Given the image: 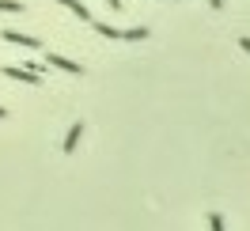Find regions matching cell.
I'll return each mask as SVG.
<instances>
[{
	"mask_svg": "<svg viewBox=\"0 0 250 231\" xmlns=\"http://www.w3.org/2000/svg\"><path fill=\"white\" fill-rule=\"evenodd\" d=\"M0 118H8V110H4V106H0Z\"/></svg>",
	"mask_w": 250,
	"mask_h": 231,
	"instance_id": "12",
	"label": "cell"
},
{
	"mask_svg": "<svg viewBox=\"0 0 250 231\" xmlns=\"http://www.w3.org/2000/svg\"><path fill=\"white\" fill-rule=\"evenodd\" d=\"M208 228H212V231H228V228H224V216H220V212H208Z\"/></svg>",
	"mask_w": 250,
	"mask_h": 231,
	"instance_id": "9",
	"label": "cell"
},
{
	"mask_svg": "<svg viewBox=\"0 0 250 231\" xmlns=\"http://www.w3.org/2000/svg\"><path fill=\"white\" fill-rule=\"evenodd\" d=\"M148 38V27H125L122 31V42H144Z\"/></svg>",
	"mask_w": 250,
	"mask_h": 231,
	"instance_id": "6",
	"label": "cell"
},
{
	"mask_svg": "<svg viewBox=\"0 0 250 231\" xmlns=\"http://www.w3.org/2000/svg\"><path fill=\"white\" fill-rule=\"evenodd\" d=\"M57 4H61V8H68V12H76V16L83 19V23H95V19H91V12H87V4H83V0H57Z\"/></svg>",
	"mask_w": 250,
	"mask_h": 231,
	"instance_id": "5",
	"label": "cell"
},
{
	"mask_svg": "<svg viewBox=\"0 0 250 231\" xmlns=\"http://www.w3.org/2000/svg\"><path fill=\"white\" fill-rule=\"evenodd\" d=\"M208 4H212V8H216V12H224V0H208Z\"/></svg>",
	"mask_w": 250,
	"mask_h": 231,
	"instance_id": "11",
	"label": "cell"
},
{
	"mask_svg": "<svg viewBox=\"0 0 250 231\" xmlns=\"http://www.w3.org/2000/svg\"><path fill=\"white\" fill-rule=\"evenodd\" d=\"M80 137H83V122H76L72 129H68V133H64V155H72V152H76Z\"/></svg>",
	"mask_w": 250,
	"mask_h": 231,
	"instance_id": "4",
	"label": "cell"
},
{
	"mask_svg": "<svg viewBox=\"0 0 250 231\" xmlns=\"http://www.w3.org/2000/svg\"><path fill=\"white\" fill-rule=\"evenodd\" d=\"M0 38H4V42H12V46H23V49H42V38L23 34V31H16V27H0Z\"/></svg>",
	"mask_w": 250,
	"mask_h": 231,
	"instance_id": "2",
	"label": "cell"
},
{
	"mask_svg": "<svg viewBox=\"0 0 250 231\" xmlns=\"http://www.w3.org/2000/svg\"><path fill=\"white\" fill-rule=\"evenodd\" d=\"M0 12H8V16H23V4H19V0H0Z\"/></svg>",
	"mask_w": 250,
	"mask_h": 231,
	"instance_id": "8",
	"label": "cell"
},
{
	"mask_svg": "<svg viewBox=\"0 0 250 231\" xmlns=\"http://www.w3.org/2000/svg\"><path fill=\"white\" fill-rule=\"evenodd\" d=\"M0 76L16 80V84H31V87H38V84H42V76H38V72H31L27 64H4V68H0Z\"/></svg>",
	"mask_w": 250,
	"mask_h": 231,
	"instance_id": "1",
	"label": "cell"
},
{
	"mask_svg": "<svg viewBox=\"0 0 250 231\" xmlns=\"http://www.w3.org/2000/svg\"><path fill=\"white\" fill-rule=\"evenodd\" d=\"M95 34H103V38H118L122 42V27H106V23H91Z\"/></svg>",
	"mask_w": 250,
	"mask_h": 231,
	"instance_id": "7",
	"label": "cell"
},
{
	"mask_svg": "<svg viewBox=\"0 0 250 231\" xmlns=\"http://www.w3.org/2000/svg\"><path fill=\"white\" fill-rule=\"evenodd\" d=\"M110 8H114V12H122V0H106Z\"/></svg>",
	"mask_w": 250,
	"mask_h": 231,
	"instance_id": "10",
	"label": "cell"
},
{
	"mask_svg": "<svg viewBox=\"0 0 250 231\" xmlns=\"http://www.w3.org/2000/svg\"><path fill=\"white\" fill-rule=\"evenodd\" d=\"M46 64L61 68V72H68V76H83V64H80V61H68V57H61V53H46Z\"/></svg>",
	"mask_w": 250,
	"mask_h": 231,
	"instance_id": "3",
	"label": "cell"
}]
</instances>
